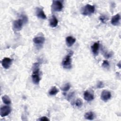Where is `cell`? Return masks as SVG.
<instances>
[{
  "instance_id": "6da1fadb",
  "label": "cell",
  "mask_w": 121,
  "mask_h": 121,
  "mask_svg": "<svg viewBox=\"0 0 121 121\" xmlns=\"http://www.w3.org/2000/svg\"><path fill=\"white\" fill-rule=\"evenodd\" d=\"M39 64L36 63L34 64V68L33 69V71L32 75V79L33 82L36 85L39 84L40 81V77L39 74Z\"/></svg>"
},
{
  "instance_id": "7a4b0ae2",
  "label": "cell",
  "mask_w": 121,
  "mask_h": 121,
  "mask_svg": "<svg viewBox=\"0 0 121 121\" xmlns=\"http://www.w3.org/2000/svg\"><path fill=\"white\" fill-rule=\"evenodd\" d=\"M95 10V7L93 5L87 4L83 7L81 10V13L85 16L90 15L94 13Z\"/></svg>"
},
{
  "instance_id": "3957f363",
  "label": "cell",
  "mask_w": 121,
  "mask_h": 121,
  "mask_svg": "<svg viewBox=\"0 0 121 121\" xmlns=\"http://www.w3.org/2000/svg\"><path fill=\"white\" fill-rule=\"evenodd\" d=\"M63 67L66 69H70L72 67L71 54H68L65 56L62 61Z\"/></svg>"
},
{
  "instance_id": "277c9868",
  "label": "cell",
  "mask_w": 121,
  "mask_h": 121,
  "mask_svg": "<svg viewBox=\"0 0 121 121\" xmlns=\"http://www.w3.org/2000/svg\"><path fill=\"white\" fill-rule=\"evenodd\" d=\"M63 8V5L60 1L53 0L52 5V9L53 11H60Z\"/></svg>"
},
{
  "instance_id": "5b68a950",
  "label": "cell",
  "mask_w": 121,
  "mask_h": 121,
  "mask_svg": "<svg viewBox=\"0 0 121 121\" xmlns=\"http://www.w3.org/2000/svg\"><path fill=\"white\" fill-rule=\"evenodd\" d=\"M24 23H25L21 18L15 20L13 23V27L14 29L16 31L20 30L22 28Z\"/></svg>"
},
{
  "instance_id": "8992f818",
  "label": "cell",
  "mask_w": 121,
  "mask_h": 121,
  "mask_svg": "<svg viewBox=\"0 0 121 121\" xmlns=\"http://www.w3.org/2000/svg\"><path fill=\"white\" fill-rule=\"evenodd\" d=\"M11 108L9 106H3L0 108V115L2 117L8 115L11 112Z\"/></svg>"
},
{
  "instance_id": "52a82bcc",
  "label": "cell",
  "mask_w": 121,
  "mask_h": 121,
  "mask_svg": "<svg viewBox=\"0 0 121 121\" xmlns=\"http://www.w3.org/2000/svg\"><path fill=\"white\" fill-rule=\"evenodd\" d=\"M111 97V93L110 91L104 90L102 91L101 95V99L104 102L107 101Z\"/></svg>"
},
{
  "instance_id": "ba28073f",
  "label": "cell",
  "mask_w": 121,
  "mask_h": 121,
  "mask_svg": "<svg viewBox=\"0 0 121 121\" xmlns=\"http://www.w3.org/2000/svg\"><path fill=\"white\" fill-rule=\"evenodd\" d=\"M12 60L9 58H4L3 59V60L1 61V65L2 67L5 69H9L10 66H11L12 64Z\"/></svg>"
},
{
  "instance_id": "9c48e42d",
  "label": "cell",
  "mask_w": 121,
  "mask_h": 121,
  "mask_svg": "<svg viewBox=\"0 0 121 121\" xmlns=\"http://www.w3.org/2000/svg\"><path fill=\"white\" fill-rule=\"evenodd\" d=\"M36 15L38 17L43 19L46 18V15L45 14L43 9L39 7H37L36 9Z\"/></svg>"
},
{
  "instance_id": "30bf717a",
  "label": "cell",
  "mask_w": 121,
  "mask_h": 121,
  "mask_svg": "<svg viewBox=\"0 0 121 121\" xmlns=\"http://www.w3.org/2000/svg\"><path fill=\"white\" fill-rule=\"evenodd\" d=\"M84 98L85 100L87 101H91L94 98V95L92 93L88 90L86 91L84 94Z\"/></svg>"
},
{
  "instance_id": "8fae6325",
  "label": "cell",
  "mask_w": 121,
  "mask_h": 121,
  "mask_svg": "<svg viewBox=\"0 0 121 121\" xmlns=\"http://www.w3.org/2000/svg\"><path fill=\"white\" fill-rule=\"evenodd\" d=\"M121 19L120 15L119 14L113 16L111 19V23L113 26H118L120 24V21Z\"/></svg>"
},
{
  "instance_id": "7c38bea8",
  "label": "cell",
  "mask_w": 121,
  "mask_h": 121,
  "mask_svg": "<svg viewBox=\"0 0 121 121\" xmlns=\"http://www.w3.org/2000/svg\"><path fill=\"white\" fill-rule=\"evenodd\" d=\"M76 42V39L71 36H67L66 38V43L68 47L72 46Z\"/></svg>"
},
{
  "instance_id": "4fadbf2b",
  "label": "cell",
  "mask_w": 121,
  "mask_h": 121,
  "mask_svg": "<svg viewBox=\"0 0 121 121\" xmlns=\"http://www.w3.org/2000/svg\"><path fill=\"white\" fill-rule=\"evenodd\" d=\"M58 24V20L54 15H52L50 19V26L52 27L57 26Z\"/></svg>"
},
{
  "instance_id": "5bb4252c",
  "label": "cell",
  "mask_w": 121,
  "mask_h": 121,
  "mask_svg": "<svg viewBox=\"0 0 121 121\" xmlns=\"http://www.w3.org/2000/svg\"><path fill=\"white\" fill-rule=\"evenodd\" d=\"M45 39L43 36H36L33 39L34 43L36 44H42L44 43Z\"/></svg>"
},
{
  "instance_id": "9a60e30c",
  "label": "cell",
  "mask_w": 121,
  "mask_h": 121,
  "mask_svg": "<svg viewBox=\"0 0 121 121\" xmlns=\"http://www.w3.org/2000/svg\"><path fill=\"white\" fill-rule=\"evenodd\" d=\"M99 49V42L95 43L91 46V50L93 54L96 55L98 54Z\"/></svg>"
},
{
  "instance_id": "2e32d148",
  "label": "cell",
  "mask_w": 121,
  "mask_h": 121,
  "mask_svg": "<svg viewBox=\"0 0 121 121\" xmlns=\"http://www.w3.org/2000/svg\"><path fill=\"white\" fill-rule=\"evenodd\" d=\"M95 114L93 112H86L85 114L84 117L86 119L88 120H93L94 119L95 117Z\"/></svg>"
},
{
  "instance_id": "e0dca14e",
  "label": "cell",
  "mask_w": 121,
  "mask_h": 121,
  "mask_svg": "<svg viewBox=\"0 0 121 121\" xmlns=\"http://www.w3.org/2000/svg\"><path fill=\"white\" fill-rule=\"evenodd\" d=\"M59 92V89L55 86L52 87L49 90V94L50 95H54Z\"/></svg>"
},
{
  "instance_id": "ac0fdd59",
  "label": "cell",
  "mask_w": 121,
  "mask_h": 121,
  "mask_svg": "<svg viewBox=\"0 0 121 121\" xmlns=\"http://www.w3.org/2000/svg\"><path fill=\"white\" fill-rule=\"evenodd\" d=\"M2 100L6 104H9L11 103V100L9 97L6 95H4L2 97Z\"/></svg>"
},
{
  "instance_id": "d6986e66",
  "label": "cell",
  "mask_w": 121,
  "mask_h": 121,
  "mask_svg": "<svg viewBox=\"0 0 121 121\" xmlns=\"http://www.w3.org/2000/svg\"><path fill=\"white\" fill-rule=\"evenodd\" d=\"M70 85L69 83H66L62 86L61 90L63 92H67L70 89Z\"/></svg>"
},
{
  "instance_id": "ffe728a7",
  "label": "cell",
  "mask_w": 121,
  "mask_h": 121,
  "mask_svg": "<svg viewBox=\"0 0 121 121\" xmlns=\"http://www.w3.org/2000/svg\"><path fill=\"white\" fill-rule=\"evenodd\" d=\"M82 104H83V102L80 99H77L75 102V105L77 107H81L82 105Z\"/></svg>"
},
{
  "instance_id": "44dd1931",
  "label": "cell",
  "mask_w": 121,
  "mask_h": 121,
  "mask_svg": "<svg viewBox=\"0 0 121 121\" xmlns=\"http://www.w3.org/2000/svg\"><path fill=\"white\" fill-rule=\"evenodd\" d=\"M102 67L104 68H108L109 67V63L107 60H104L102 63Z\"/></svg>"
},
{
  "instance_id": "7402d4cb",
  "label": "cell",
  "mask_w": 121,
  "mask_h": 121,
  "mask_svg": "<svg viewBox=\"0 0 121 121\" xmlns=\"http://www.w3.org/2000/svg\"><path fill=\"white\" fill-rule=\"evenodd\" d=\"M104 86V83L102 81L98 82V83L97 84V85H96V87L98 88H103Z\"/></svg>"
},
{
  "instance_id": "603a6c76",
  "label": "cell",
  "mask_w": 121,
  "mask_h": 121,
  "mask_svg": "<svg viewBox=\"0 0 121 121\" xmlns=\"http://www.w3.org/2000/svg\"><path fill=\"white\" fill-rule=\"evenodd\" d=\"M99 19H100V20L103 23H104V22H105V21H106V20H107L106 17H105L104 16H101L100 17H99Z\"/></svg>"
},
{
  "instance_id": "cb8c5ba5",
  "label": "cell",
  "mask_w": 121,
  "mask_h": 121,
  "mask_svg": "<svg viewBox=\"0 0 121 121\" xmlns=\"http://www.w3.org/2000/svg\"><path fill=\"white\" fill-rule=\"evenodd\" d=\"M74 92L70 93L68 95V96H67L68 99L69 100V99H71V98L74 96Z\"/></svg>"
},
{
  "instance_id": "d4e9b609",
  "label": "cell",
  "mask_w": 121,
  "mask_h": 121,
  "mask_svg": "<svg viewBox=\"0 0 121 121\" xmlns=\"http://www.w3.org/2000/svg\"><path fill=\"white\" fill-rule=\"evenodd\" d=\"M39 121H49V119H48L45 116H43V117H42L41 118H40L39 119H38Z\"/></svg>"
}]
</instances>
